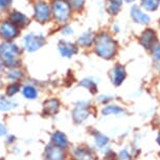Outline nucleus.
<instances>
[{"label":"nucleus","mask_w":160,"mask_h":160,"mask_svg":"<svg viewBox=\"0 0 160 160\" xmlns=\"http://www.w3.org/2000/svg\"><path fill=\"white\" fill-rule=\"evenodd\" d=\"M94 40L95 52L99 57H102L104 59H111L115 56L117 45L116 42L111 38L110 35H108L107 32H102Z\"/></svg>","instance_id":"1"},{"label":"nucleus","mask_w":160,"mask_h":160,"mask_svg":"<svg viewBox=\"0 0 160 160\" xmlns=\"http://www.w3.org/2000/svg\"><path fill=\"white\" fill-rule=\"evenodd\" d=\"M20 48L12 42H4L0 45V59L8 67L15 68L20 64Z\"/></svg>","instance_id":"2"},{"label":"nucleus","mask_w":160,"mask_h":160,"mask_svg":"<svg viewBox=\"0 0 160 160\" xmlns=\"http://www.w3.org/2000/svg\"><path fill=\"white\" fill-rule=\"evenodd\" d=\"M51 11L53 17L60 23L66 22L70 17V5L65 0H55L52 2Z\"/></svg>","instance_id":"3"},{"label":"nucleus","mask_w":160,"mask_h":160,"mask_svg":"<svg viewBox=\"0 0 160 160\" xmlns=\"http://www.w3.org/2000/svg\"><path fill=\"white\" fill-rule=\"evenodd\" d=\"M45 38L42 35L38 34H28L24 37L23 43L25 49L29 52H34V51L40 49V48L45 44Z\"/></svg>","instance_id":"4"},{"label":"nucleus","mask_w":160,"mask_h":160,"mask_svg":"<svg viewBox=\"0 0 160 160\" xmlns=\"http://www.w3.org/2000/svg\"><path fill=\"white\" fill-rule=\"evenodd\" d=\"M19 35V28L11 21H3L0 23V37L7 41L13 40Z\"/></svg>","instance_id":"5"},{"label":"nucleus","mask_w":160,"mask_h":160,"mask_svg":"<svg viewBox=\"0 0 160 160\" xmlns=\"http://www.w3.org/2000/svg\"><path fill=\"white\" fill-rule=\"evenodd\" d=\"M51 10L45 1H38L35 5V18L41 23L47 22L50 19Z\"/></svg>","instance_id":"6"},{"label":"nucleus","mask_w":160,"mask_h":160,"mask_svg":"<svg viewBox=\"0 0 160 160\" xmlns=\"http://www.w3.org/2000/svg\"><path fill=\"white\" fill-rule=\"evenodd\" d=\"M89 114L90 113L88 110V104L87 102H80V104L77 105L75 109L72 112V117H73L75 122L81 123L89 116Z\"/></svg>","instance_id":"7"},{"label":"nucleus","mask_w":160,"mask_h":160,"mask_svg":"<svg viewBox=\"0 0 160 160\" xmlns=\"http://www.w3.org/2000/svg\"><path fill=\"white\" fill-rule=\"evenodd\" d=\"M65 158V152L61 148L56 146H48L45 150V160H63Z\"/></svg>","instance_id":"8"},{"label":"nucleus","mask_w":160,"mask_h":160,"mask_svg":"<svg viewBox=\"0 0 160 160\" xmlns=\"http://www.w3.org/2000/svg\"><path fill=\"white\" fill-rule=\"evenodd\" d=\"M58 47L61 56L65 58H71L78 52V48L75 47V45L69 41H60Z\"/></svg>","instance_id":"9"},{"label":"nucleus","mask_w":160,"mask_h":160,"mask_svg":"<svg viewBox=\"0 0 160 160\" xmlns=\"http://www.w3.org/2000/svg\"><path fill=\"white\" fill-rule=\"evenodd\" d=\"M126 78V70L122 65H117L111 72V80L115 86H119Z\"/></svg>","instance_id":"10"},{"label":"nucleus","mask_w":160,"mask_h":160,"mask_svg":"<svg viewBox=\"0 0 160 160\" xmlns=\"http://www.w3.org/2000/svg\"><path fill=\"white\" fill-rule=\"evenodd\" d=\"M131 17L135 22L140 24H148L150 22V17L147 14L142 13L140 8L136 5H133L131 8Z\"/></svg>","instance_id":"11"},{"label":"nucleus","mask_w":160,"mask_h":160,"mask_svg":"<svg viewBox=\"0 0 160 160\" xmlns=\"http://www.w3.org/2000/svg\"><path fill=\"white\" fill-rule=\"evenodd\" d=\"M156 34L152 29H147L140 36V43L144 48H151L156 42Z\"/></svg>","instance_id":"12"},{"label":"nucleus","mask_w":160,"mask_h":160,"mask_svg":"<svg viewBox=\"0 0 160 160\" xmlns=\"http://www.w3.org/2000/svg\"><path fill=\"white\" fill-rule=\"evenodd\" d=\"M60 109V102L57 98L47 99L44 102V113L47 115H55L59 112Z\"/></svg>","instance_id":"13"},{"label":"nucleus","mask_w":160,"mask_h":160,"mask_svg":"<svg viewBox=\"0 0 160 160\" xmlns=\"http://www.w3.org/2000/svg\"><path fill=\"white\" fill-rule=\"evenodd\" d=\"M51 141L53 146L61 148V149H65L68 146V139L66 135L60 131H57L51 135Z\"/></svg>","instance_id":"14"},{"label":"nucleus","mask_w":160,"mask_h":160,"mask_svg":"<svg viewBox=\"0 0 160 160\" xmlns=\"http://www.w3.org/2000/svg\"><path fill=\"white\" fill-rule=\"evenodd\" d=\"M11 22H13L16 26L24 28V26L28 24L29 20L24 14L19 13V12H13L11 15Z\"/></svg>","instance_id":"15"},{"label":"nucleus","mask_w":160,"mask_h":160,"mask_svg":"<svg viewBox=\"0 0 160 160\" xmlns=\"http://www.w3.org/2000/svg\"><path fill=\"white\" fill-rule=\"evenodd\" d=\"M74 157L75 160H96L91 152L83 148H78L74 151Z\"/></svg>","instance_id":"16"},{"label":"nucleus","mask_w":160,"mask_h":160,"mask_svg":"<svg viewBox=\"0 0 160 160\" xmlns=\"http://www.w3.org/2000/svg\"><path fill=\"white\" fill-rule=\"evenodd\" d=\"M93 41H94V35H93L92 32L88 31L84 32L82 36H80L78 40V44L83 47H88L93 43Z\"/></svg>","instance_id":"17"},{"label":"nucleus","mask_w":160,"mask_h":160,"mask_svg":"<svg viewBox=\"0 0 160 160\" xmlns=\"http://www.w3.org/2000/svg\"><path fill=\"white\" fill-rule=\"evenodd\" d=\"M17 106L14 99L8 98L3 95H0V111H10Z\"/></svg>","instance_id":"18"},{"label":"nucleus","mask_w":160,"mask_h":160,"mask_svg":"<svg viewBox=\"0 0 160 160\" xmlns=\"http://www.w3.org/2000/svg\"><path fill=\"white\" fill-rule=\"evenodd\" d=\"M22 94L26 99H36L38 96V90L36 87L32 85H26L23 87L22 89Z\"/></svg>","instance_id":"19"},{"label":"nucleus","mask_w":160,"mask_h":160,"mask_svg":"<svg viewBox=\"0 0 160 160\" xmlns=\"http://www.w3.org/2000/svg\"><path fill=\"white\" fill-rule=\"evenodd\" d=\"M123 113V110L116 105H108L102 109L104 115H120Z\"/></svg>","instance_id":"20"},{"label":"nucleus","mask_w":160,"mask_h":160,"mask_svg":"<svg viewBox=\"0 0 160 160\" xmlns=\"http://www.w3.org/2000/svg\"><path fill=\"white\" fill-rule=\"evenodd\" d=\"M122 0H109L107 10L111 15H116L122 8Z\"/></svg>","instance_id":"21"},{"label":"nucleus","mask_w":160,"mask_h":160,"mask_svg":"<svg viewBox=\"0 0 160 160\" xmlns=\"http://www.w3.org/2000/svg\"><path fill=\"white\" fill-rule=\"evenodd\" d=\"M160 4V0H141V5L147 11L153 12L158 8Z\"/></svg>","instance_id":"22"},{"label":"nucleus","mask_w":160,"mask_h":160,"mask_svg":"<svg viewBox=\"0 0 160 160\" xmlns=\"http://www.w3.org/2000/svg\"><path fill=\"white\" fill-rule=\"evenodd\" d=\"M22 75H23L22 71H21V70H18V69L13 68L11 71H8V75H7V77H8V80L11 81V82L15 83L16 81H18L19 78H22Z\"/></svg>","instance_id":"23"},{"label":"nucleus","mask_w":160,"mask_h":160,"mask_svg":"<svg viewBox=\"0 0 160 160\" xmlns=\"http://www.w3.org/2000/svg\"><path fill=\"white\" fill-rule=\"evenodd\" d=\"M80 85L85 87V88H87L90 92H92V93H95L96 90H98L96 89L98 88V87H96V84L93 82L92 80H90V78H85V80H83Z\"/></svg>","instance_id":"24"},{"label":"nucleus","mask_w":160,"mask_h":160,"mask_svg":"<svg viewBox=\"0 0 160 160\" xmlns=\"http://www.w3.org/2000/svg\"><path fill=\"white\" fill-rule=\"evenodd\" d=\"M94 140H95V143L98 144L99 148L105 147L106 144L108 143V138L106 137L105 135L101 134V133H96L95 137H94Z\"/></svg>","instance_id":"25"},{"label":"nucleus","mask_w":160,"mask_h":160,"mask_svg":"<svg viewBox=\"0 0 160 160\" xmlns=\"http://www.w3.org/2000/svg\"><path fill=\"white\" fill-rule=\"evenodd\" d=\"M20 90V85L18 83H13L11 84L10 86L7 88V95L8 96H11V98H13V96L16 94V93L19 92Z\"/></svg>","instance_id":"26"},{"label":"nucleus","mask_w":160,"mask_h":160,"mask_svg":"<svg viewBox=\"0 0 160 160\" xmlns=\"http://www.w3.org/2000/svg\"><path fill=\"white\" fill-rule=\"evenodd\" d=\"M69 5L73 10H81L84 5V0H69Z\"/></svg>","instance_id":"27"},{"label":"nucleus","mask_w":160,"mask_h":160,"mask_svg":"<svg viewBox=\"0 0 160 160\" xmlns=\"http://www.w3.org/2000/svg\"><path fill=\"white\" fill-rule=\"evenodd\" d=\"M152 47H153L154 59H155V61H158V60H160V44L158 42H155Z\"/></svg>","instance_id":"28"},{"label":"nucleus","mask_w":160,"mask_h":160,"mask_svg":"<svg viewBox=\"0 0 160 160\" xmlns=\"http://www.w3.org/2000/svg\"><path fill=\"white\" fill-rule=\"evenodd\" d=\"M12 4V0H0V8H7Z\"/></svg>","instance_id":"29"},{"label":"nucleus","mask_w":160,"mask_h":160,"mask_svg":"<svg viewBox=\"0 0 160 160\" xmlns=\"http://www.w3.org/2000/svg\"><path fill=\"white\" fill-rule=\"evenodd\" d=\"M119 155H120V158H122V160H129L130 159V154L127 150H122Z\"/></svg>","instance_id":"30"},{"label":"nucleus","mask_w":160,"mask_h":160,"mask_svg":"<svg viewBox=\"0 0 160 160\" xmlns=\"http://www.w3.org/2000/svg\"><path fill=\"white\" fill-rule=\"evenodd\" d=\"M5 133H7V128H5L3 123L0 122V136H3V135H5Z\"/></svg>","instance_id":"31"},{"label":"nucleus","mask_w":160,"mask_h":160,"mask_svg":"<svg viewBox=\"0 0 160 160\" xmlns=\"http://www.w3.org/2000/svg\"><path fill=\"white\" fill-rule=\"evenodd\" d=\"M72 28H70V26H66V28L63 29V34L64 35H71L72 34Z\"/></svg>","instance_id":"32"},{"label":"nucleus","mask_w":160,"mask_h":160,"mask_svg":"<svg viewBox=\"0 0 160 160\" xmlns=\"http://www.w3.org/2000/svg\"><path fill=\"white\" fill-rule=\"evenodd\" d=\"M111 99H112V98H111V96H110L109 98H105V96H99V102H102V104H105V102H108L109 101H111Z\"/></svg>","instance_id":"33"},{"label":"nucleus","mask_w":160,"mask_h":160,"mask_svg":"<svg viewBox=\"0 0 160 160\" xmlns=\"http://www.w3.org/2000/svg\"><path fill=\"white\" fill-rule=\"evenodd\" d=\"M156 62V68L158 69V71H160V60L158 61H155Z\"/></svg>","instance_id":"34"},{"label":"nucleus","mask_w":160,"mask_h":160,"mask_svg":"<svg viewBox=\"0 0 160 160\" xmlns=\"http://www.w3.org/2000/svg\"><path fill=\"white\" fill-rule=\"evenodd\" d=\"M157 141H158V143L160 144V133L158 134V137H157Z\"/></svg>","instance_id":"35"},{"label":"nucleus","mask_w":160,"mask_h":160,"mask_svg":"<svg viewBox=\"0 0 160 160\" xmlns=\"http://www.w3.org/2000/svg\"><path fill=\"white\" fill-rule=\"evenodd\" d=\"M2 65H3V63H2V61L0 60V70L2 69Z\"/></svg>","instance_id":"36"},{"label":"nucleus","mask_w":160,"mask_h":160,"mask_svg":"<svg viewBox=\"0 0 160 160\" xmlns=\"http://www.w3.org/2000/svg\"><path fill=\"white\" fill-rule=\"evenodd\" d=\"M127 2H132V1H134V0H126Z\"/></svg>","instance_id":"37"},{"label":"nucleus","mask_w":160,"mask_h":160,"mask_svg":"<svg viewBox=\"0 0 160 160\" xmlns=\"http://www.w3.org/2000/svg\"><path fill=\"white\" fill-rule=\"evenodd\" d=\"M1 87H2V83H1V81H0V89H1Z\"/></svg>","instance_id":"38"},{"label":"nucleus","mask_w":160,"mask_h":160,"mask_svg":"<svg viewBox=\"0 0 160 160\" xmlns=\"http://www.w3.org/2000/svg\"><path fill=\"white\" fill-rule=\"evenodd\" d=\"M158 122H159V125H160V117H159V119H158Z\"/></svg>","instance_id":"39"},{"label":"nucleus","mask_w":160,"mask_h":160,"mask_svg":"<svg viewBox=\"0 0 160 160\" xmlns=\"http://www.w3.org/2000/svg\"><path fill=\"white\" fill-rule=\"evenodd\" d=\"M0 160H3V159H2V158H0Z\"/></svg>","instance_id":"40"}]
</instances>
